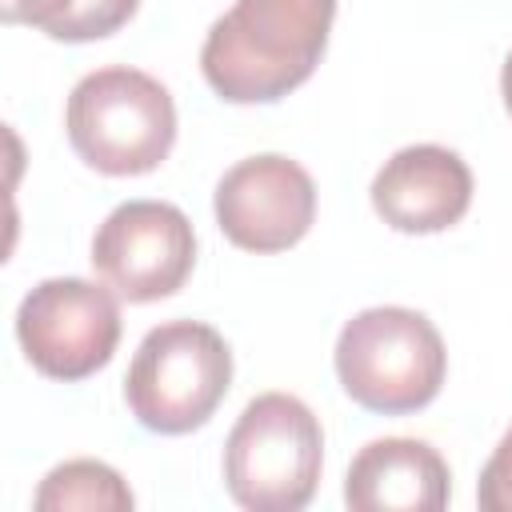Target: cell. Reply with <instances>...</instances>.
Wrapping results in <instances>:
<instances>
[{"instance_id":"7","label":"cell","mask_w":512,"mask_h":512,"mask_svg":"<svg viewBox=\"0 0 512 512\" xmlns=\"http://www.w3.org/2000/svg\"><path fill=\"white\" fill-rule=\"evenodd\" d=\"M196 260L188 216L164 200H128L92 236V268L128 304L172 296Z\"/></svg>"},{"instance_id":"12","label":"cell","mask_w":512,"mask_h":512,"mask_svg":"<svg viewBox=\"0 0 512 512\" xmlns=\"http://www.w3.org/2000/svg\"><path fill=\"white\" fill-rule=\"evenodd\" d=\"M32 504L40 512H68V508L124 512V508H132V492L116 468H108L100 460H68L44 476Z\"/></svg>"},{"instance_id":"5","label":"cell","mask_w":512,"mask_h":512,"mask_svg":"<svg viewBox=\"0 0 512 512\" xmlns=\"http://www.w3.org/2000/svg\"><path fill=\"white\" fill-rule=\"evenodd\" d=\"M232 384V352L224 336L200 320L156 324L124 376L132 416L160 436L200 428Z\"/></svg>"},{"instance_id":"8","label":"cell","mask_w":512,"mask_h":512,"mask_svg":"<svg viewBox=\"0 0 512 512\" xmlns=\"http://www.w3.org/2000/svg\"><path fill=\"white\" fill-rule=\"evenodd\" d=\"M316 216L312 176L276 152L232 164L216 184V224L244 252H284Z\"/></svg>"},{"instance_id":"2","label":"cell","mask_w":512,"mask_h":512,"mask_svg":"<svg viewBox=\"0 0 512 512\" xmlns=\"http://www.w3.org/2000/svg\"><path fill=\"white\" fill-rule=\"evenodd\" d=\"M448 352L436 324L400 304L356 312L336 340V376L344 392L384 416H404L436 400Z\"/></svg>"},{"instance_id":"4","label":"cell","mask_w":512,"mask_h":512,"mask_svg":"<svg viewBox=\"0 0 512 512\" xmlns=\"http://www.w3.org/2000/svg\"><path fill=\"white\" fill-rule=\"evenodd\" d=\"M324 464V432L312 408L288 392L256 396L224 444V484L240 508L296 512L312 500Z\"/></svg>"},{"instance_id":"1","label":"cell","mask_w":512,"mask_h":512,"mask_svg":"<svg viewBox=\"0 0 512 512\" xmlns=\"http://www.w3.org/2000/svg\"><path fill=\"white\" fill-rule=\"evenodd\" d=\"M336 0H236L204 36L200 68L232 104H272L324 56Z\"/></svg>"},{"instance_id":"9","label":"cell","mask_w":512,"mask_h":512,"mask_svg":"<svg viewBox=\"0 0 512 512\" xmlns=\"http://www.w3.org/2000/svg\"><path fill=\"white\" fill-rule=\"evenodd\" d=\"M472 204L468 164L440 144L400 148L372 180V208L396 232H444Z\"/></svg>"},{"instance_id":"11","label":"cell","mask_w":512,"mask_h":512,"mask_svg":"<svg viewBox=\"0 0 512 512\" xmlns=\"http://www.w3.org/2000/svg\"><path fill=\"white\" fill-rule=\"evenodd\" d=\"M140 0H4L12 24H32L52 40L84 44L112 36L132 20Z\"/></svg>"},{"instance_id":"13","label":"cell","mask_w":512,"mask_h":512,"mask_svg":"<svg viewBox=\"0 0 512 512\" xmlns=\"http://www.w3.org/2000/svg\"><path fill=\"white\" fill-rule=\"evenodd\" d=\"M476 500L484 512H512V428L500 436L496 452L488 456L476 484Z\"/></svg>"},{"instance_id":"14","label":"cell","mask_w":512,"mask_h":512,"mask_svg":"<svg viewBox=\"0 0 512 512\" xmlns=\"http://www.w3.org/2000/svg\"><path fill=\"white\" fill-rule=\"evenodd\" d=\"M500 92H504V108H508V116H512V52H508L504 72H500Z\"/></svg>"},{"instance_id":"3","label":"cell","mask_w":512,"mask_h":512,"mask_svg":"<svg viewBox=\"0 0 512 512\" xmlns=\"http://www.w3.org/2000/svg\"><path fill=\"white\" fill-rule=\"evenodd\" d=\"M64 128L88 168L104 176H144L172 152L176 104L168 88L140 68H96L72 88Z\"/></svg>"},{"instance_id":"10","label":"cell","mask_w":512,"mask_h":512,"mask_svg":"<svg viewBox=\"0 0 512 512\" xmlns=\"http://www.w3.org/2000/svg\"><path fill=\"white\" fill-rule=\"evenodd\" d=\"M444 456L412 436H384L356 452L344 500L356 512H440L448 504Z\"/></svg>"},{"instance_id":"6","label":"cell","mask_w":512,"mask_h":512,"mask_svg":"<svg viewBox=\"0 0 512 512\" xmlns=\"http://www.w3.org/2000/svg\"><path fill=\"white\" fill-rule=\"evenodd\" d=\"M16 340L36 372L84 380L104 368L120 344L116 296L80 276L40 280L16 308Z\"/></svg>"}]
</instances>
